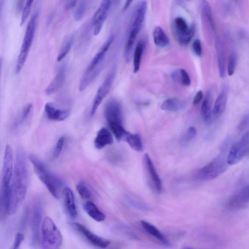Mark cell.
Listing matches in <instances>:
<instances>
[{"mask_svg":"<svg viewBox=\"0 0 249 249\" xmlns=\"http://www.w3.org/2000/svg\"><path fill=\"white\" fill-rule=\"evenodd\" d=\"M228 89L225 86L217 97L214 105L213 113L215 116L222 114L226 108L228 99Z\"/></svg>","mask_w":249,"mask_h":249,"instance_id":"23","label":"cell"},{"mask_svg":"<svg viewBox=\"0 0 249 249\" xmlns=\"http://www.w3.org/2000/svg\"><path fill=\"white\" fill-rule=\"evenodd\" d=\"M76 188L82 198L87 199L91 197V191L89 186L84 182H81L78 183Z\"/></svg>","mask_w":249,"mask_h":249,"instance_id":"34","label":"cell"},{"mask_svg":"<svg viewBox=\"0 0 249 249\" xmlns=\"http://www.w3.org/2000/svg\"><path fill=\"white\" fill-rule=\"evenodd\" d=\"M249 150V131L245 133L240 140L231 148L227 156L229 165L239 162Z\"/></svg>","mask_w":249,"mask_h":249,"instance_id":"10","label":"cell"},{"mask_svg":"<svg viewBox=\"0 0 249 249\" xmlns=\"http://www.w3.org/2000/svg\"><path fill=\"white\" fill-rule=\"evenodd\" d=\"M144 161L148 172L150 176L156 190L158 192H161L162 189L161 181L149 155L147 153L144 155Z\"/></svg>","mask_w":249,"mask_h":249,"instance_id":"22","label":"cell"},{"mask_svg":"<svg viewBox=\"0 0 249 249\" xmlns=\"http://www.w3.org/2000/svg\"><path fill=\"white\" fill-rule=\"evenodd\" d=\"M77 0H68L66 5V9L69 10L72 8L76 4Z\"/></svg>","mask_w":249,"mask_h":249,"instance_id":"46","label":"cell"},{"mask_svg":"<svg viewBox=\"0 0 249 249\" xmlns=\"http://www.w3.org/2000/svg\"><path fill=\"white\" fill-rule=\"evenodd\" d=\"M111 3V0H103L98 9L94 13L91 24L94 27V35H98L105 21Z\"/></svg>","mask_w":249,"mask_h":249,"instance_id":"13","label":"cell"},{"mask_svg":"<svg viewBox=\"0 0 249 249\" xmlns=\"http://www.w3.org/2000/svg\"><path fill=\"white\" fill-rule=\"evenodd\" d=\"M212 90L210 89L207 93L206 96L202 102L201 107V114L206 122H209L211 120L212 115Z\"/></svg>","mask_w":249,"mask_h":249,"instance_id":"28","label":"cell"},{"mask_svg":"<svg viewBox=\"0 0 249 249\" xmlns=\"http://www.w3.org/2000/svg\"><path fill=\"white\" fill-rule=\"evenodd\" d=\"M38 18V14L36 12L32 16L27 26L20 51L16 63L15 68L16 74L20 72L27 58L34 37Z\"/></svg>","mask_w":249,"mask_h":249,"instance_id":"7","label":"cell"},{"mask_svg":"<svg viewBox=\"0 0 249 249\" xmlns=\"http://www.w3.org/2000/svg\"><path fill=\"white\" fill-rule=\"evenodd\" d=\"M153 40L155 45L160 47L168 46L170 40L162 28L160 26L156 27L153 33Z\"/></svg>","mask_w":249,"mask_h":249,"instance_id":"27","label":"cell"},{"mask_svg":"<svg viewBox=\"0 0 249 249\" xmlns=\"http://www.w3.org/2000/svg\"><path fill=\"white\" fill-rule=\"evenodd\" d=\"M74 226L76 229L92 245L100 248L105 249L110 244V241L92 232L83 224L75 223Z\"/></svg>","mask_w":249,"mask_h":249,"instance_id":"17","label":"cell"},{"mask_svg":"<svg viewBox=\"0 0 249 249\" xmlns=\"http://www.w3.org/2000/svg\"><path fill=\"white\" fill-rule=\"evenodd\" d=\"M146 8V1L143 0L139 3L136 9L124 45V57L127 62L130 61L131 50L136 37L142 27Z\"/></svg>","mask_w":249,"mask_h":249,"instance_id":"5","label":"cell"},{"mask_svg":"<svg viewBox=\"0 0 249 249\" xmlns=\"http://www.w3.org/2000/svg\"><path fill=\"white\" fill-rule=\"evenodd\" d=\"M66 69V64L60 66L55 77L45 90L46 95H52L61 88L65 81Z\"/></svg>","mask_w":249,"mask_h":249,"instance_id":"18","label":"cell"},{"mask_svg":"<svg viewBox=\"0 0 249 249\" xmlns=\"http://www.w3.org/2000/svg\"><path fill=\"white\" fill-rule=\"evenodd\" d=\"M141 224L145 231L166 245L169 246L170 243L166 238V237L161 233V232L154 225L149 223L147 221L142 220Z\"/></svg>","mask_w":249,"mask_h":249,"instance_id":"25","label":"cell"},{"mask_svg":"<svg viewBox=\"0 0 249 249\" xmlns=\"http://www.w3.org/2000/svg\"><path fill=\"white\" fill-rule=\"evenodd\" d=\"M134 150L141 152L143 150V144L140 136L138 134L129 132L124 140Z\"/></svg>","mask_w":249,"mask_h":249,"instance_id":"30","label":"cell"},{"mask_svg":"<svg viewBox=\"0 0 249 249\" xmlns=\"http://www.w3.org/2000/svg\"><path fill=\"white\" fill-rule=\"evenodd\" d=\"M113 142V139L110 131L105 127H102L97 133L94 144L96 148L101 149L111 144Z\"/></svg>","mask_w":249,"mask_h":249,"instance_id":"21","label":"cell"},{"mask_svg":"<svg viewBox=\"0 0 249 249\" xmlns=\"http://www.w3.org/2000/svg\"><path fill=\"white\" fill-rule=\"evenodd\" d=\"M196 135V130L193 126L189 127L185 133L184 137V141L188 142L193 140Z\"/></svg>","mask_w":249,"mask_h":249,"instance_id":"41","label":"cell"},{"mask_svg":"<svg viewBox=\"0 0 249 249\" xmlns=\"http://www.w3.org/2000/svg\"><path fill=\"white\" fill-rule=\"evenodd\" d=\"M192 48L194 53L197 56H200L202 53L201 44L199 39H195L193 43Z\"/></svg>","mask_w":249,"mask_h":249,"instance_id":"43","label":"cell"},{"mask_svg":"<svg viewBox=\"0 0 249 249\" xmlns=\"http://www.w3.org/2000/svg\"><path fill=\"white\" fill-rule=\"evenodd\" d=\"M116 74V68L113 67L108 73L103 82L99 88L94 98L91 110L90 116L95 114L99 106L109 92Z\"/></svg>","mask_w":249,"mask_h":249,"instance_id":"11","label":"cell"},{"mask_svg":"<svg viewBox=\"0 0 249 249\" xmlns=\"http://www.w3.org/2000/svg\"><path fill=\"white\" fill-rule=\"evenodd\" d=\"M105 118L108 124H122V113L120 104L115 100H110L106 104L104 110Z\"/></svg>","mask_w":249,"mask_h":249,"instance_id":"14","label":"cell"},{"mask_svg":"<svg viewBox=\"0 0 249 249\" xmlns=\"http://www.w3.org/2000/svg\"><path fill=\"white\" fill-rule=\"evenodd\" d=\"M249 124V114H246L242 119L238 125V128L240 130L244 129Z\"/></svg>","mask_w":249,"mask_h":249,"instance_id":"44","label":"cell"},{"mask_svg":"<svg viewBox=\"0 0 249 249\" xmlns=\"http://www.w3.org/2000/svg\"><path fill=\"white\" fill-rule=\"evenodd\" d=\"M42 209L39 202H36L34 205L32 218V232L31 243L32 246L36 247L39 240V233L40 222L42 218Z\"/></svg>","mask_w":249,"mask_h":249,"instance_id":"16","label":"cell"},{"mask_svg":"<svg viewBox=\"0 0 249 249\" xmlns=\"http://www.w3.org/2000/svg\"><path fill=\"white\" fill-rule=\"evenodd\" d=\"M174 31L178 43L181 46H186L190 43L195 34V26L192 24L189 26L183 18L178 17L174 21Z\"/></svg>","mask_w":249,"mask_h":249,"instance_id":"9","label":"cell"},{"mask_svg":"<svg viewBox=\"0 0 249 249\" xmlns=\"http://www.w3.org/2000/svg\"><path fill=\"white\" fill-rule=\"evenodd\" d=\"M178 71L179 82H180L183 85L185 86H190L191 83V80L186 71L183 69H181Z\"/></svg>","mask_w":249,"mask_h":249,"instance_id":"40","label":"cell"},{"mask_svg":"<svg viewBox=\"0 0 249 249\" xmlns=\"http://www.w3.org/2000/svg\"><path fill=\"white\" fill-rule=\"evenodd\" d=\"M113 40L114 36H110L88 66L80 81V91L84 90L100 73L104 65L106 54Z\"/></svg>","mask_w":249,"mask_h":249,"instance_id":"4","label":"cell"},{"mask_svg":"<svg viewBox=\"0 0 249 249\" xmlns=\"http://www.w3.org/2000/svg\"><path fill=\"white\" fill-rule=\"evenodd\" d=\"M29 181V173L26 155L22 148L17 152L14 168L12 199L10 214L14 213L24 199Z\"/></svg>","mask_w":249,"mask_h":249,"instance_id":"1","label":"cell"},{"mask_svg":"<svg viewBox=\"0 0 249 249\" xmlns=\"http://www.w3.org/2000/svg\"><path fill=\"white\" fill-rule=\"evenodd\" d=\"M73 42V38L72 36H70L65 41L58 54L57 62L62 61L66 56L71 48Z\"/></svg>","mask_w":249,"mask_h":249,"instance_id":"33","label":"cell"},{"mask_svg":"<svg viewBox=\"0 0 249 249\" xmlns=\"http://www.w3.org/2000/svg\"><path fill=\"white\" fill-rule=\"evenodd\" d=\"M237 63L236 53L232 51L231 53L228 64V73L230 76L232 75L235 71Z\"/></svg>","mask_w":249,"mask_h":249,"instance_id":"35","label":"cell"},{"mask_svg":"<svg viewBox=\"0 0 249 249\" xmlns=\"http://www.w3.org/2000/svg\"><path fill=\"white\" fill-rule=\"evenodd\" d=\"M84 209L92 219L97 222H102L105 219L104 213L92 201H87L84 204Z\"/></svg>","mask_w":249,"mask_h":249,"instance_id":"24","label":"cell"},{"mask_svg":"<svg viewBox=\"0 0 249 249\" xmlns=\"http://www.w3.org/2000/svg\"><path fill=\"white\" fill-rule=\"evenodd\" d=\"M184 103L179 99L173 97L164 101L160 106L163 110L169 111H177L183 107Z\"/></svg>","mask_w":249,"mask_h":249,"instance_id":"29","label":"cell"},{"mask_svg":"<svg viewBox=\"0 0 249 249\" xmlns=\"http://www.w3.org/2000/svg\"><path fill=\"white\" fill-rule=\"evenodd\" d=\"M41 248L44 249H57L62 243V236L52 219L46 216L41 225Z\"/></svg>","mask_w":249,"mask_h":249,"instance_id":"6","label":"cell"},{"mask_svg":"<svg viewBox=\"0 0 249 249\" xmlns=\"http://www.w3.org/2000/svg\"><path fill=\"white\" fill-rule=\"evenodd\" d=\"M32 107L33 105L31 103H28L23 107L19 119H18L17 122L15 123V126L23 123L26 120L29 116Z\"/></svg>","mask_w":249,"mask_h":249,"instance_id":"36","label":"cell"},{"mask_svg":"<svg viewBox=\"0 0 249 249\" xmlns=\"http://www.w3.org/2000/svg\"><path fill=\"white\" fill-rule=\"evenodd\" d=\"M110 130L116 139L118 141H124L126 136L129 133L123 126L122 124L111 123L108 124Z\"/></svg>","mask_w":249,"mask_h":249,"instance_id":"32","label":"cell"},{"mask_svg":"<svg viewBox=\"0 0 249 249\" xmlns=\"http://www.w3.org/2000/svg\"><path fill=\"white\" fill-rule=\"evenodd\" d=\"M249 204V185L234 194L229 200L228 207L231 210L242 209Z\"/></svg>","mask_w":249,"mask_h":249,"instance_id":"15","label":"cell"},{"mask_svg":"<svg viewBox=\"0 0 249 249\" xmlns=\"http://www.w3.org/2000/svg\"><path fill=\"white\" fill-rule=\"evenodd\" d=\"M13 159L12 148L10 145L7 144L4 151L0 192L1 212L4 214H10L12 203L14 178Z\"/></svg>","mask_w":249,"mask_h":249,"instance_id":"2","label":"cell"},{"mask_svg":"<svg viewBox=\"0 0 249 249\" xmlns=\"http://www.w3.org/2000/svg\"><path fill=\"white\" fill-rule=\"evenodd\" d=\"M145 47V42L143 39L140 40L136 44L133 55V72L139 71L141 58Z\"/></svg>","mask_w":249,"mask_h":249,"instance_id":"26","label":"cell"},{"mask_svg":"<svg viewBox=\"0 0 249 249\" xmlns=\"http://www.w3.org/2000/svg\"><path fill=\"white\" fill-rule=\"evenodd\" d=\"M65 142V137H60L57 140L52 154L53 160L56 159L60 155Z\"/></svg>","mask_w":249,"mask_h":249,"instance_id":"38","label":"cell"},{"mask_svg":"<svg viewBox=\"0 0 249 249\" xmlns=\"http://www.w3.org/2000/svg\"><path fill=\"white\" fill-rule=\"evenodd\" d=\"M16 6L17 10L18 12H20L21 10H22L23 5L24 3L25 0H16Z\"/></svg>","mask_w":249,"mask_h":249,"instance_id":"47","label":"cell"},{"mask_svg":"<svg viewBox=\"0 0 249 249\" xmlns=\"http://www.w3.org/2000/svg\"><path fill=\"white\" fill-rule=\"evenodd\" d=\"M24 239V234L20 232H18L17 233L15 240L13 245L12 249H18L21 244L22 242L23 241Z\"/></svg>","mask_w":249,"mask_h":249,"instance_id":"42","label":"cell"},{"mask_svg":"<svg viewBox=\"0 0 249 249\" xmlns=\"http://www.w3.org/2000/svg\"><path fill=\"white\" fill-rule=\"evenodd\" d=\"M228 165L227 157L219 155L198 171L197 177L203 180L215 178L227 170Z\"/></svg>","mask_w":249,"mask_h":249,"instance_id":"8","label":"cell"},{"mask_svg":"<svg viewBox=\"0 0 249 249\" xmlns=\"http://www.w3.org/2000/svg\"><path fill=\"white\" fill-rule=\"evenodd\" d=\"M45 111L46 116L49 120L57 122L64 121L68 118L70 114L69 110L57 108L50 103L45 104Z\"/></svg>","mask_w":249,"mask_h":249,"instance_id":"19","label":"cell"},{"mask_svg":"<svg viewBox=\"0 0 249 249\" xmlns=\"http://www.w3.org/2000/svg\"><path fill=\"white\" fill-rule=\"evenodd\" d=\"M34 0H27L23 7L21 18V25L23 24L30 14L31 6Z\"/></svg>","mask_w":249,"mask_h":249,"instance_id":"39","label":"cell"},{"mask_svg":"<svg viewBox=\"0 0 249 249\" xmlns=\"http://www.w3.org/2000/svg\"><path fill=\"white\" fill-rule=\"evenodd\" d=\"M63 196L64 206L68 214L71 218H75L77 216V211L72 190L69 187L64 188Z\"/></svg>","mask_w":249,"mask_h":249,"instance_id":"20","label":"cell"},{"mask_svg":"<svg viewBox=\"0 0 249 249\" xmlns=\"http://www.w3.org/2000/svg\"><path fill=\"white\" fill-rule=\"evenodd\" d=\"M133 1V0H126L123 8L124 11L128 9Z\"/></svg>","mask_w":249,"mask_h":249,"instance_id":"48","label":"cell"},{"mask_svg":"<svg viewBox=\"0 0 249 249\" xmlns=\"http://www.w3.org/2000/svg\"><path fill=\"white\" fill-rule=\"evenodd\" d=\"M203 93L202 90H198L195 95L193 103L194 105H196L199 103L203 98Z\"/></svg>","mask_w":249,"mask_h":249,"instance_id":"45","label":"cell"},{"mask_svg":"<svg viewBox=\"0 0 249 249\" xmlns=\"http://www.w3.org/2000/svg\"><path fill=\"white\" fill-rule=\"evenodd\" d=\"M29 159L33 166L37 177L45 185L52 195L56 199H58L63 186L62 180L51 172L45 164L35 155H30L29 156Z\"/></svg>","mask_w":249,"mask_h":249,"instance_id":"3","label":"cell"},{"mask_svg":"<svg viewBox=\"0 0 249 249\" xmlns=\"http://www.w3.org/2000/svg\"><path fill=\"white\" fill-rule=\"evenodd\" d=\"M87 6L86 0H83L77 7L74 14V19L76 21L80 20L83 17Z\"/></svg>","mask_w":249,"mask_h":249,"instance_id":"37","label":"cell"},{"mask_svg":"<svg viewBox=\"0 0 249 249\" xmlns=\"http://www.w3.org/2000/svg\"><path fill=\"white\" fill-rule=\"evenodd\" d=\"M216 48L219 75L220 77H224L225 75V56L223 48L219 41H217L216 42Z\"/></svg>","mask_w":249,"mask_h":249,"instance_id":"31","label":"cell"},{"mask_svg":"<svg viewBox=\"0 0 249 249\" xmlns=\"http://www.w3.org/2000/svg\"><path fill=\"white\" fill-rule=\"evenodd\" d=\"M200 14L202 23L205 33H215V26L211 8L207 0H200Z\"/></svg>","mask_w":249,"mask_h":249,"instance_id":"12","label":"cell"}]
</instances>
